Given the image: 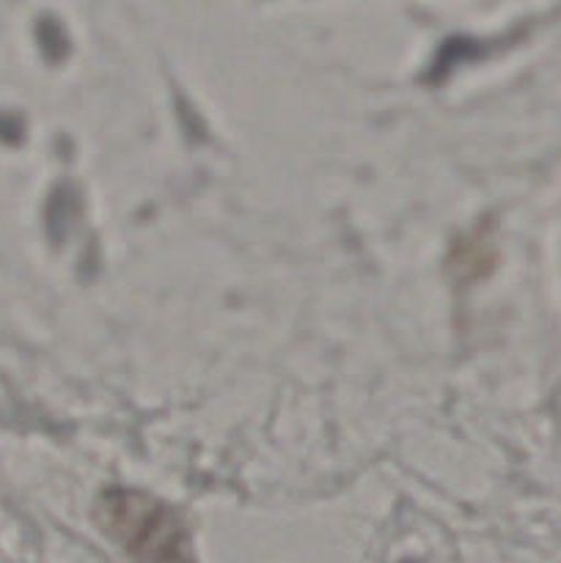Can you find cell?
<instances>
[{"label":"cell","mask_w":561,"mask_h":563,"mask_svg":"<svg viewBox=\"0 0 561 563\" xmlns=\"http://www.w3.org/2000/svg\"><path fill=\"white\" fill-rule=\"evenodd\" d=\"M105 533L135 563H193L185 522L163 500L135 489H110L97 509Z\"/></svg>","instance_id":"6da1fadb"}]
</instances>
